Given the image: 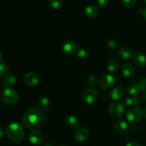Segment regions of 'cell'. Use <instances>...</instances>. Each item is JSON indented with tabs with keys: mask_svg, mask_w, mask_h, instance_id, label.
<instances>
[{
	"mask_svg": "<svg viewBox=\"0 0 146 146\" xmlns=\"http://www.w3.org/2000/svg\"><path fill=\"white\" fill-rule=\"evenodd\" d=\"M44 118L41 111L35 108H30L24 113L22 117L23 125L28 129L36 130L42 124Z\"/></svg>",
	"mask_w": 146,
	"mask_h": 146,
	"instance_id": "obj_1",
	"label": "cell"
},
{
	"mask_svg": "<svg viewBox=\"0 0 146 146\" xmlns=\"http://www.w3.org/2000/svg\"><path fill=\"white\" fill-rule=\"evenodd\" d=\"M6 133L11 142L14 143H19L24 139L25 131L20 123L12 122L7 127Z\"/></svg>",
	"mask_w": 146,
	"mask_h": 146,
	"instance_id": "obj_2",
	"label": "cell"
},
{
	"mask_svg": "<svg viewBox=\"0 0 146 146\" xmlns=\"http://www.w3.org/2000/svg\"><path fill=\"white\" fill-rule=\"evenodd\" d=\"M1 99L8 106H14L19 101V95L15 91L6 88L1 92Z\"/></svg>",
	"mask_w": 146,
	"mask_h": 146,
	"instance_id": "obj_3",
	"label": "cell"
},
{
	"mask_svg": "<svg viewBox=\"0 0 146 146\" xmlns=\"http://www.w3.org/2000/svg\"><path fill=\"white\" fill-rule=\"evenodd\" d=\"M125 111V106L123 104L118 101H113L111 103L108 108V112L111 117L115 118L122 116Z\"/></svg>",
	"mask_w": 146,
	"mask_h": 146,
	"instance_id": "obj_4",
	"label": "cell"
},
{
	"mask_svg": "<svg viewBox=\"0 0 146 146\" xmlns=\"http://www.w3.org/2000/svg\"><path fill=\"white\" fill-rule=\"evenodd\" d=\"M142 111L138 107H132L126 113V118L129 122L132 123H138L142 120L143 118Z\"/></svg>",
	"mask_w": 146,
	"mask_h": 146,
	"instance_id": "obj_5",
	"label": "cell"
},
{
	"mask_svg": "<svg viewBox=\"0 0 146 146\" xmlns=\"http://www.w3.org/2000/svg\"><path fill=\"white\" fill-rule=\"evenodd\" d=\"M61 50L65 55L71 56L78 51V46L74 41H71V40H67L62 44Z\"/></svg>",
	"mask_w": 146,
	"mask_h": 146,
	"instance_id": "obj_6",
	"label": "cell"
},
{
	"mask_svg": "<svg viewBox=\"0 0 146 146\" xmlns=\"http://www.w3.org/2000/svg\"><path fill=\"white\" fill-rule=\"evenodd\" d=\"M98 98V92L94 88H88L84 91L82 94V98L85 103L88 104H92L96 101Z\"/></svg>",
	"mask_w": 146,
	"mask_h": 146,
	"instance_id": "obj_7",
	"label": "cell"
},
{
	"mask_svg": "<svg viewBox=\"0 0 146 146\" xmlns=\"http://www.w3.org/2000/svg\"><path fill=\"white\" fill-rule=\"evenodd\" d=\"M29 141L33 145H40L44 141V135L42 133L37 130H33L29 134Z\"/></svg>",
	"mask_w": 146,
	"mask_h": 146,
	"instance_id": "obj_8",
	"label": "cell"
},
{
	"mask_svg": "<svg viewBox=\"0 0 146 146\" xmlns=\"http://www.w3.org/2000/svg\"><path fill=\"white\" fill-rule=\"evenodd\" d=\"M114 82H115V78L111 74H104L98 81V85L101 89L106 90L112 86Z\"/></svg>",
	"mask_w": 146,
	"mask_h": 146,
	"instance_id": "obj_9",
	"label": "cell"
},
{
	"mask_svg": "<svg viewBox=\"0 0 146 146\" xmlns=\"http://www.w3.org/2000/svg\"><path fill=\"white\" fill-rule=\"evenodd\" d=\"M89 130L86 127H82L76 131L74 134V138L77 143H83L89 137Z\"/></svg>",
	"mask_w": 146,
	"mask_h": 146,
	"instance_id": "obj_10",
	"label": "cell"
},
{
	"mask_svg": "<svg viewBox=\"0 0 146 146\" xmlns=\"http://www.w3.org/2000/svg\"><path fill=\"white\" fill-rule=\"evenodd\" d=\"M23 80H24V82L26 85L31 87L36 86L38 85L40 81L38 75L34 72L27 73L24 76Z\"/></svg>",
	"mask_w": 146,
	"mask_h": 146,
	"instance_id": "obj_11",
	"label": "cell"
},
{
	"mask_svg": "<svg viewBox=\"0 0 146 146\" xmlns=\"http://www.w3.org/2000/svg\"><path fill=\"white\" fill-rule=\"evenodd\" d=\"M141 98L139 96H133L128 97L125 98L123 101L124 106L126 108H129V107L133 106L136 107L138 106L141 104Z\"/></svg>",
	"mask_w": 146,
	"mask_h": 146,
	"instance_id": "obj_12",
	"label": "cell"
},
{
	"mask_svg": "<svg viewBox=\"0 0 146 146\" xmlns=\"http://www.w3.org/2000/svg\"><path fill=\"white\" fill-rule=\"evenodd\" d=\"M50 106V101L46 96H41L37 101V108L41 112H45Z\"/></svg>",
	"mask_w": 146,
	"mask_h": 146,
	"instance_id": "obj_13",
	"label": "cell"
},
{
	"mask_svg": "<svg viewBox=\"0 0 146 146\" xmlns=\"http://www.w3.org/2000/svg\"><path fill=\"white\" fill-rule=\"evenodd\" d=\"M64 124L70 128H76L79 125V121L78 118L73 115H68L64 118Z\"/></svg>",
	"mask_w": 146,
	"mask_h": 146,
	"instance_id": "obj_14",
	"label": "cell"
},
{
	"mask_svg": "<svg viewBox=\"0 0 146 146\" xmlns=\"http://www.w3.org/2000/svg\"><path fill=\"white\" fill-rule=\"evenodd\" d=\"M125 90L121 86H115L112 89L110 94V96L113 101H116L118 100L121 99L124 96Z\"/></svg>",
	"mask_w": 146,
	"mask_h": 146,
	"instance_id": "obj_15",
	"label": "cell"
},
{
	"mask_svg": "<svg viewBox=\"0 0 146 146\" xmlns=\"http://www.w3.org/2000/svg\"><path fill=\"white\" fill-rule=\"evenodd\" d=\"M133 62L137 66L143 68L146 66V56L141 52H136L133 55Z\"/></svg>",
	"mask_w": 146,
	"mask_h": 146,
	"instance_id": "obj_16",
	"label": "cell"
},
{
	"mask_svg": "<svg viewBox=\"0 0 146 146\" xmlns=\"http://www.w3.org/2000/svg\"><path fill=\"white\" fill-rule=\"evenodd\" d=\"M135 72V67L131 63H125L122 67V74L125 77L133 76Z\"/></svg>",
	"mask_w": 146,
	"mask_h": 146,
	"instance_id": "obj_17",
	"label": "cell"
},
{
	"mask_svg": "<svg viewBox=\"0 0 146 146\" xmlns=\"http://www.w3.org/2000/svg\"><path fill=\"white\" fill-rule=\"evenodd\" d=\"M117 55L123 60L129 59L132 56V51L128 47L123 46L117 51Z\"/></svg>",
	"mask_w": 146,
	"mask_h": 146,
	"instance_id": "obj_18",
	"label": "cell"
},
{
	"mask_svg": "<svg viewBox=\"0 0 146 146\" xmlns=\"http://www.w3.org/2000/svg\"><path fill=\"white\" fill-rule=\"evenodd\" d=\"M84 11H85V14H86L87 17L92 19L98 17V14H99V10H98V9L95 5H94V4H89V5L86 6L85 7Z\"/></svg>",
	"mask_w": 146,
	"mask_h": 146,
	"instance_id": "obj_19",
	"label": "cell"
},
{
	"mask_svg": "<svg viewBox=\"0 0 146 146\" xmlns=\"http://www.w3.org/2000/svg\"><path fill=\"white\" fill-rule=\"evenodd\" d=\"M119 68V63L118 61L115 58H110L107 63V69L109 72L114 73L118 71Z\"/></svg>",
	"mask_w": 146,
	"mask_h": 146,
	"instance_id": "obj_20",
	"label": "cell"
},
{
	"mask_svg": "<svg viewBox=\"0 0 146 146\" xmlns=\"http://www.w3.org/2000/svg\"><path fill=\"white\" fill-rule=\"evenodd\" d=\"M128 125L126 122L123 121H118L114 125V130L118 133H123L125 131H128Z\"/></svg>",
	"mask_w": 146,
	"mask_h": 146,
	"instance_id": "obj_21",
	"label": "cell"
},
{
	"mask_svg": "<svg viewBox=\"0 0 146 146\" xmlns=\"http://www.w3.org/2000/svg\"><path fill=\"white\" fill-rule=\"evenodd\" d=\"M3 84H4V86L9 87L11 86L14 85L16 83V81H17V78H16L15 76L12 74H9L7 76H6L4 78H3Z\"/></svg>",
	"mask_w": 146,
	"mask_h": 146,
	"instance_id": "obj_22",
	"label": "cell"
},
{
	"mask_svg": "<svg viewBox=\"0 0 146 146\" xmlns=\"http://www.w3.org/2000/svg\"><path fill=\"white\" fill-rule=\"evenodd\" d=\"M140 91H141V90H140L139 84H137L130 85L126 89L127 94H128V95L131 96H136L137 94L139 93Z\"/></svg>",
	"mask_w": 146,
	"mask_h": 146,
	"instance_id": "obj_23",
	"label": "cell"
},
{
	"mask_svg": "<svg viewBox=\"0 0 146 146\" xmlns=\"http://www.w3.org/2000/svg\"><path fill=\"white\" fill-rule=\"evenodd\" d=\"M8 74H9V68L7 64L1 61L0 64V76L4 78Z\"/></svg>",
	"mask_w": 146,
	"mask_h": 146,
	"instance_id": "obj_24",
	"label": "cell"
},
{
	"mask_svg": "<svg viewBox=\"0 0 146 146\" xmlns=\"http://www.w3.org/2000/svg\"><path fill=\"white\" fill-rule=\"evenodd\" d=\"M77 55H78V58L84 59V58H86L88 56V51L86 48H81L78 50V51H77Z\"/></svg>",
	"mask_w": 146,
	"mask_h": 146,
	"instance_id": "obj_25",
	"label": "cell"
},
{
	"mask_svg": "<svg viewBox=\"0 0 146 146\" xmlns=\"http://www.w3.org/2000/svg\"><path fill=\"white\" fill-rule=\"evenodd\" d=\"M64 0H49L50 5L54 9H58L63 4Z\"/></svg>",
	"mask_w": 146,
	"mask_h": 146,
	"instance_id": "obj_26",
	"label": "cell"
},
{
	"mask_svg": "<svg viewBox=\"0 0 146 146\" xmlns=\"http://www.w3.org/2000/svg\"><path fill=\"white\" fill-rule=\"evenodd\" d=\"M98 78L96 76L94 75H90L88 76V79H87V83L89 86H95L97 84V82H98Z\"/></svg>",
	"mask_w": 146,
	"mask_h": 146,
	"instance_id": "obj_27",
	"label": "cell"
},
{
	"mask_svg": "<svg viewBox=\"0 0 146 146\" xmlns=\"http://www.w3.org/2000/svg\"><path fill=\"white\" fill-rule=\"evenodd\" d=\"M117 46H118V44H117V43L115 42L114 40L110 39L109 41L107 42V47H108V49L111 50V51H114V50L116 49Z\"/></svg>",
	"mask_w": 146,
	"mask_h": 146,
	"instance_id": "obj_28",
	"label": "cell"
},
{
	"mask_svg": "<svg viewBox=\"0 0 146 146\" xmlns=\"http://www.w3.org/2000/svg\"><path fill=\"white\" fill-rule=\"evenodd\" d=\"M137 0H123V3L124 6L128 8H131V7H133L136 3Z\"/></svg>",
	"mask_w": 146,
	"mask_h": 146,
	"instance_id": "obj_29",
	"label": "cell"
},
{
	"mask_svg": "<svg viewBox=\"0 0 146 146\" xmlns=\"http://www.w3.org/2000/svg\"><path fill=\"white\" fill-rule=\"evenodd\" d=\"M139 86L141 91L146 94V78H144L143 80L141 81V83L139 84Z\"/></svg>",
	"mask_w": 146,
	"mask_h": 146,
	"instance_id": "obj_30",
	"label": "cell"
},
{
	"mask_svg": "<svg viewBox=\"0 0 146 146\" xmlns=\"http://www.w3.org/2000/svg\"><path fill=\"white\" fill-rule=\"evenodd\" d=\"M97 4L101 8H105L108 4V0H97Z\"/></svg>",
	"mask_w": 146,
	"mask_h": 146,
	"instance_id": "obj_31",
	"label": "cell"
},
{
	"mask_svg": "<svg viewBox=\"0 0 146 146\" xmlns=\"http://www.w3.org/2000/svg\"><path fill=\"white\" fill-rule=\"evenodd\" d=\"M125 146H141L137 142L135 141H130V142L127 143Z\"/></svg>",
	"mask_w": 146,
	"mask_h": 146,
	"instance_id": "obj_32",
	"label": "cell"
},
{
	"mask_svg": "<svg viewBox=\"0 0 146 146\" xmlns=\"http://www.w3.org/2000/svg\"><path fill=\"white\" fill-rule=\"evenodd\" d=\"M143 18L146 20V9L143 11Z\"/></svg>",
	"mask_w": 146,
	"mask_h": 146,
	"instance_id": "obj_33",
	"label": "cell"
},
{
	"mask_svg": "<svg viewBox=\"0 0 146 146\" xmlns=\"http://www.w3.org/2000/svg\"><path fill=\"white\" fill-rule=\"evenodd\" d=\"M0 132H1V135H0V136L3 137V134H4V129H3V128H0Z\"/></svg>",
	"mask_w": 146,
	"mask_h": 146,
	"instance_id": "obj_34",
	"label": "cell"
},
{
	"mask_svg": "<svg viewBox=\"0 0 146 146\" xmlns=\"http://www.w3.org/2000/svg\"><path fill=\"white\" fill-rule=\"evenodd\" d=\"M44 146H54V144L51 143H46Z\"/></svg>",
	"mask_w": 146,
	"mask_h": 146,
	"instance_id": "obj_35",
	"label": "cell"
},
{
	"mask_svg": "<svg viewBox=\"0 0 146 146\" xmlns=\"http://www.w3.org/2000/svg\"><path fill=\"white\" fill-rule=\"evenodd\" d=\"M144 117H145V118L146 119V108H145V111H144Z\"/></svg>",
	"mask_w": 146,
	"mask_h": 146,
	"instance_id": "obj_36",
	"label": "cell"
},
{
	"mask_svg": "<svg viewBox=\"0 0 146 146\" xmlns=\"http://www.w3.org/2000/svg\"><path fill=\"white\" fill-rule=\"evenodd\" d=\"M144 100H145V101L146 102V94L144 95Z\"/></svg>",
	"mask_w": 146,
	"mask_h": 146,
	"instance_id": "obj_37",
	"label": "cell"
},
{
	"mask_svg": "<svg viewBox=\"0 0 146 146\" xmlns=\"http://www.w3.org/2000/svg\"><path fill=\"white\" fill-rule=\"evenodd\" d=\"M143 1H144V2H145V4H146V0H143Z\"/></svg>",
	"mask_w": 146,
	"mask_h": 146,
	"instance_id": "obj_38",
	"label": "cell"
},
{
	"mask_svg": "<svg viewBox=\"0 0 146 146\" xmlns=\"http://www.w3.org/2000/svg\"><path fill=\"white\" fill-rule=\"evenodd\" d=\"M60 146H66V145H60Z\"/></svg>",
	"mask_w": 146,
	"mask_h": 146,
	"instance_id": "obj_39",
	"label": "cell"
}]
</instances>
